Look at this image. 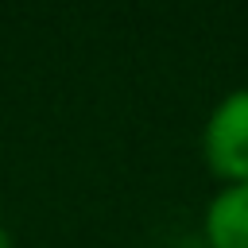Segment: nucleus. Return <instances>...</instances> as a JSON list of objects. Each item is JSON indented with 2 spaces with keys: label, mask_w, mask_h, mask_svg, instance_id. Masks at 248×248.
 Returning <instances> with one entry per match:
<instances>
[{
  "label": "nucleus",
  "mask_w": 248,
  "mask_h": 248,
  "mask_svg": "<svg viewBox=\"0 0 248 248\" xmlns=\"http://www.w3.org/2000/svg\"><path fill=\"white\" fill-rule=\"evenodd\" d=\"M205 167L229 182H248V85L229 89L202 128Z\"/></svg>",
  "instance_id": "1"
},
{
  "label": "nucleus",
  "mask_w": 248,
  "mask_h": 248,
  "mask_svg": "<svg viewBox=\"0 0 248 248\" xmlns=\"http://www.w3.org/2000/svg\"><path fill=\"white\" fill-rule=\"evenodd\" d=\"M205 248H248V182H229L209 198Z\"/></svg>",
  "instance_id": "2"
},
{
  "label": "nucleus",
  "mask_w": 248,
  "mask_h": 248,
  "mask_svg": "<svg viewBox=\"0 0 248 248\" xmlns=\"http://www.w3.org/2000/svg\"><path fill=\"white\" fill-rule=\"evenodd\" d=\"M0 248H12V232H8L4 225H0Z\"/></svg>",
  "instance_id": "3"
},
{
  "label": "nucleus",
  "mask_w": 248,
  "mask_h": 248,
  "mask_svg": "<svg viewBox=\"0 0 248 248\" xmlns=\"http://www.w3.org/2000/svg\"><path fill=\"white\" fill-rule=\"evenodd\" d=\"M202 248H205V244H202Z\"/></svg>",
  "instance_id": "4"
}]
</instances>
